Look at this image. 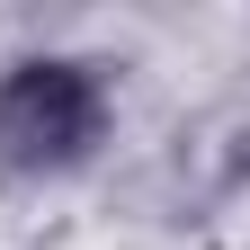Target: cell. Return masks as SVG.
<instances>
[{
	"instance_id": "6da1fadb",
	"label": "cell",
	"mask_w": 250,
	"mask_h": 250,
	"mask_svg": "<svg viewBox=\"0 0 250 250\" xmlns=\"http://www.w3.org/2000/svg\"><path fill=\"white\" fill-rule=\"evenodd\" d=\"M116 125V62L99 54H18L0 62V179H72Z\"/></svg>"
},
{
	"instance_id": "7a4b0ae2",
	"label": "cell",
	"mask_w": 250,
	"mask_h": 250,
	"mask_svg": "<svg viewBox=\"0 0 250 250\" xmlns=\"http://www.w3.org/2000/svg\"><path fill=\"white\" fill-rule=\"evenodd\" d=\"M188 152H197V179H206V197H250V99L214 107L197 134H188Z\"/></svg>"
}]
</instances>
